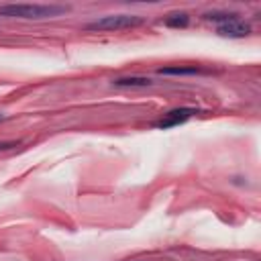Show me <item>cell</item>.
Wrapping results in <instances>:
<instances>
[{
    "label": "cell",
    "instance_id": "cell-7",
    "mask_svg": "<svg viewBox=\"0 0 261 261\" xmlns=\"http://www.w3.org/2000/svg\"><path fill=\"white\" fill-rule=\"evenodd\" d=\"M202 16H204V20H212V22H218V24L239 18L237 12H228V10H210V12H204Z\"/></svg>",
    "mask_w": 261,
    "mask_h": 261
},
{
    "label": "cell",
    "instance_id": "cell-6",
    "mask_svg": "<svg viewBox=\"0 0 261 261\" xmlns=\"http://www.w3.org/2000/svg\"><path fill=\"white\" fill-rule=\"evenodd\" d=\"M159 75H198V73H206L202 67L196 65H167L157 69Z\"/></svg>",
    "mask_w": 261,
    "mask_h": 261
},
{
    "label": "cell",
    "instance_id": "cell-2",
    "mask_svg": "<svg viewBox=\"0 0 261 261\" xmlns=\"http://www.w3.org/2000/svg\"><path fill=\"white\" fill-rule=\"evenodd\" d=\"M145 22L139 14H106L100 18H94L86 24L88 31H122V29H135Z\"/></svg>",
    "mask_w": 261,
    "mask_h": 261
},
{
    "label": "cell",
    "instance_id": "cell-5",
    "mask_svg": "<svg viewBox=\"0 0 261 261\" xmlns=\"http://www.w3.org/2000/svg\"><path fill=\"white\" fill-rule=\"evenodd\" d=\"M112 86H116V88H147V86H153V80L145 77V75H126V77L112 80Z\"/></svg>",
    "mask_w": 261,
    "mask_h": 261
},
{
    "label": "cell",
    "instance_id": "cell-3",
    "mask_svg": "<svg viewBox=\"0 0 261 261\" xmlns=\"http://www.w3.org/2000/svg\"><path fill=\"white\" fill-rule=\"evenodd\" d=\"M194 114H198V110H196V108H188V106L173 108V110L165 112V114L155 122V126H157V128H171V126L184 124V122H186V120H190Z\"/></svg>",
    "mask_w": 261,
    "mask_h": 261
},
{
    "label": "cell",
    "instance_id": "cell-8",
    "mask_svg": "<svg viewBox=\"0 0 261 261\" xmlns=\"http://www.w3.org/2000/svg\"><path fill=\"white\" fill-rule=\"evenodd\" d=\"M188 22H190V14H188V12H173V14H169V16L165 18V24H167V27H173V29H177V27H188Z\"/></svg>",
    "mask_w": 261,
    "mask_h": 261
},
{
    "label": "cell",
    "instance_id": "cell-9",
    "mask_svg": "<svg viewBox=\"0 0 261 261\" xmlns=\"http://www.w3.org/2000/svg\"><path fill=\"white\" fill-rule=\"evenodd\" d=\"M18 143L16 141H10V143H0V149H10V147H16Z\"/></svg>",
    "mask_w": 261,
    "mask_h": 261
},
{
    "label": "cell",
    "instance_id": "cell-10",
    "mask_svg": "<svg viewBox=\"0 0 261 261\" xmlns=\"http://www.w3.org/2000/svg\"><path fill=\"white\" fill-rule=\"evenodd\" d=\"M4 118H6V116H4V114H2V112H0V120H4Z\"/></svg>",
    "mask_w": 261,
    "mask_h": 261
},
{
    "label": "cell",
    "instance_id": "cell-4",
    "mask_svg": "<svg viewBox=\"0 0 261 261\" xmlns=\"http://www.w3.org/2000/svg\"><path fill=\"white\" fill-rule=\"evenodd\" d=\"M216 33L220 37H228V39H245L251 35V27L247 22H243L241 18H234V20H228V22H222L216 27Z\"/></svg>",
    "mask_w": 261,
    "mask_h": 261
},
{
    "label": "cell",
    "instance_id": "cell-1",
    "mask_svg": "<svg viewBox=\"0 0 261 261\" xmlns=\"http://www.w3.org/2000/svg\"><path fill=\"white\" fill-rule=\"evenodd\" d=\"M69 8L59 4H2L0 16L6 18H24V20H43L65 14Z\"/></svg>",
    "mask_w": 261,
    "mask_h": 261
}]
</instances>
